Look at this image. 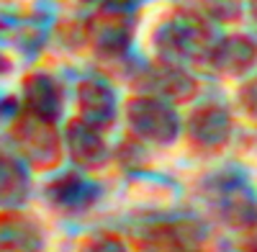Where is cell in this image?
Here are the masks:
<instances>
[{"instance_id":"6da1fadb","label":"cell","mask_w":257,"mask_h":252,"mask_svg":"<svg viewBox=\"0 0 257 252\" xmlns=\"http://www.w3.org/2000/svg\"><path fill=\"white\" fill-rule=\"evenodd\" d=\"M254 57H257V52L252 47V41H244V39H231L224 47V65H229L234 72L252 67Z\"/></svg>"},{"instance_id":"7a4b0ae2","label":"cell","mask_w":257,"mask_h":252,"mask_svg":"<svg viewBox=\"0 0 257 252\" xmlns=\"http://www.w3.org/2000/svg\"><path fill=\"white\" fill-rule=\"evenodd\" d=\"M247 106H249L252 113H257V82H252L247 88Z\"/></svg>"},{"instance_id":"3957f363","label":"cell","mask_w":257,"mask_h":252,"mask_svg":"<svg viewBox=\"0 0 257 252\" xmlns=\"http://www.w3.org/2000/svg\"><path fill=\"white\" fill-rule=\"evenodd\" d=\"M252 16L257 18V0H252Z\"/></svg>"}]
</instances>
